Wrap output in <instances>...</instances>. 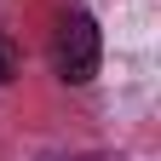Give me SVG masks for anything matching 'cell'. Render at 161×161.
<instances>
[{"mask_svg":"<svg viewBox=\"0 0 161 161\" xmlns=\"http://www.w3.org/2000/svg\"><path fill=\"white\" fill-rule=\"evenodd\" d=\"M12 75H17V46H12L6 35H0V86H6Z\"/></svg>","mask_w":161,"mask_h":161,"instance_id":"obj_2","label":"cell"},{"mask_svg":"<svg viewBox=\"0 0 161 161\" xmlns=\"http://www.w3.org/2000/svg\"><path fill=\"white\" fill-rule=\"evenodd\" d=\"M52 161H121V155H104V150H98V155H52Z\"/></svg>","mask_w":161,"mask_h":161,"instance_id":"obj_3","label":"cell"},{"mask_svg":"<svg viewBox=\"0 0 161 161\" xmlns=\"http://www.w3.org/2000/svg\"><path fill=\"white\" fill-rule=\"evenodd\" d=\"M104 64V40H98V23L86 12H64L52 29V69L64 86H86Z\"/></svg>","mask_w":161,"mask_h":161,"instance_id":"obj_1","label":"cell"}]
</instances>
